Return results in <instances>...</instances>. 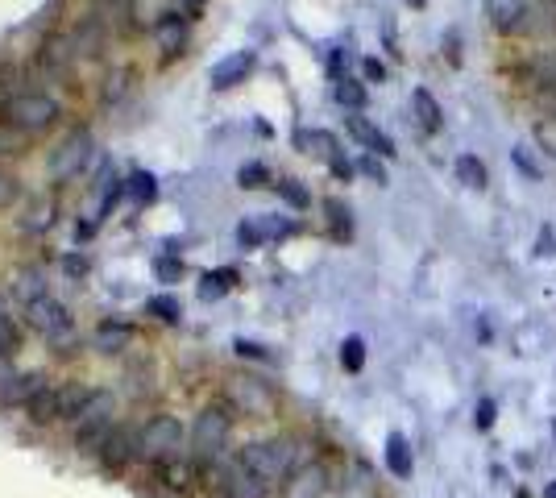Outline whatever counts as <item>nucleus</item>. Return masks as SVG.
<instances>
[{"mask_svg":"<svg viewBox=\"0 0 556 498\" xmlns=\"http://www.w3.org/2000/svg\"><path fill=\"white\" fill-rule=\"evenodd\" d=\"M241 461L266 482H287L295 469L312 465V453H308V440L270 436V440H249V445L241 449Z\"/></svg>","mask_w":556,"mask_h":498,"instance_id":"nucleus-1","label":"nucleus"},{"mask_svg":"<svg viewBox=\"0 0 556 498\" xmlns=\"http://www.w3.org/2000/svg\"><path fill=\"white\" fill-rule=\"evenodd\" d=\"M113 432H117V395L113 391H96V386H92L88 403H83V411L75 415V424H71L75 449L96 457Z\"/></svg>","mask_w":556,"mask_h":498,"instance_id":"nucleus-2","label":"nucleus"},{"mask_svg":"<svg viewBox=\"0 0 556 498\" xmlns=\"http://www.w3.org/2000/svg\"><path fill=\"white\" fill-rule=\"evenodd\" d=\"M5 121L13 133H25V137H38V133H50L54 125L63 121V104L59 96L50 92H17L9 104H5Z\"/></svg>","mask_w":556,"mask_h":498,"instance_id":"nucleus-3","label":"nucleus"},{"mask_svg":"<svg viewBox=\"0 0 556 498\" xmlns=\"http://www.w3.org/2000/svg\"><path fill=\"white\" fill-rule=\"evenodd\" d=\"M229 440H233V411H229L225 403H208V407H200L196 424H191V453L200 457L204 469L225 457Z\"/></svg>","mask_w":556,"mask_h":498,"instance_id":"nucleus-4","label":"nucleus"},{"mask_svg":"<svg viewBox=\"0 0 556 498\" xmlns=\"http://www.w3.org/2000/svg\"><path fill=\"white\" fill-rule=\"evenodd\" d=\"M92 158H96V137H92V129H71L63 142L50 150L46 175H50V183H71V179H79L83 171H88Z\"/></svg>","mask_w":556,"mask_h":498,"instance_id":"nucleus-5","label":"nucleus"},{"mask_svg":"<svg viewBox=\"0 0 556 498\" xmlns=\"http://www.w3.org/2000/svg\"><path fill=\"white\" fill-rule=\"evenodd\" d=\"M225 407L233 415H245V420H270V415L278 411V395H274L270 382L237 374V378L225 382Z\"/></svg>","mask_w":556,"mask_h":498,"instance_id":"nucleus-6","label":"nucleus"},{"mask_svg":"<svg viewBox=\"0 0 556 498\" xmlns=\"http://www.w3.org/2000/svg\"><path fill=\"white\" fill-rule=\"evenodd\" d=\"M183 445H191V432L175 420V415H154L142 424V461L158 465V461H175L183 457Z\"/></svg>","mask_w":556,"mask_h":498,"instance_id":"nucleus-7","label":"nucleus"},{"mask_svg":"<svg viewBox=\"0 0 556 498\" xmlns=\"http://www.w3.org/2000/svg\"><path fill=\"white\" fill-rule=\"evenodd\" d=\"M25 320H30V328L38 332L42 341H50V345H67L75 337L71 308H67L63 299H54V295H42L38 303H30V308H25Z\"/></svg>","mask_w":556,"mask_h":498,"instance_id":"nucleus-8","label":"nucleus"},{"mask_svg":"<svg viewBox=\"0 0 556 498\" xmlns=\"http://www.w3.org/2000/svg\"><path fill=\"white\" fill-rule=\"evenodd\" d=\"M208 474H212L220 498H266V494H270V482L258 478L241 457H233V461H229V457H220L216 469L208 465Z\"/></svg>","mask_w":556,"mask_h":498,"instance_id":"nucleus-9","label":"nucleus"},{"mask_svg":"<svg viewBox=\"0 0 556 498\" xmlns=\"http://www.w3.org/2000/svg\"><path fill=\"white\" fill-rule=\"evenodd\" d=\"M96 461L108 469V474H125L133 461H142V428L117 424V432L104 440V449L96 453Z\"/></svg>","mask_w":556,"mask_h":498,"instance_id":"nucleus-10","label":"nucleus"},{"mask_svg":"<svg viewBox=\"0 0 556 498\" xmlns=\"http://www.w3.org/2000/svg\"><path fill=\"white\" fill-rule=\"evenodd\" d=\"M486 9L498 34H527L540 25V0H486Z\"/></svg>","mask_w":556,"mask_h":498,"instance_id":"nucleus-11","label":"nucleus"},{"mask_svg":"<svg viewBox=\"0 0 556 498\" xmlns=\"http://www.w3.org/2000/svg\"><path fill=\"white\" fill-rule=\"evenodd\" d=\"M54 378H46V370H25V374H13L5 386H0V407H5V411H13V407H30L42 391H46V386H50Z\"/></svg>","mask_w":556,"mask_h":498,"instance_id":"nucleus-12","label":"nucleus"},{"mask_svg":"<svg viewBox=\"0 0 556 498\" xmlns=\"http://www.w3.org/2000/svg\"><path fill=\"white\" fill-rule=\"evenodd\" d=\"M150 34H154V46L162 50V59H175V54H183V46H187V34H191V21H187V17H179V13H171V9H166L162 17H154V25H150Z\"/></svg>","mask_w":556,"mask_h":498,"instance_id":"nucleus-13","label":"nucleus"},{"mask_svg":"<svg viewBox=\"0 0 556 498\" xmlns=\"http://www.w3.org/2000/svg\"><path fill=\"white\" fill-rule=\"evenodd\" d=\"M328 486H332L328 482V469L320 461H312V465L295 469V474L283 482V498H324Z\"/></svg>","mask_w":556,"mask_h":498,"instance_id":"nucleus-14","label":"nucleus"},{"mask_svg":"<svg viewBox=\"0 0 556 498\" xmlns=\"http://www.w3.org/2000/svg\"><path fill=\"white\" fill-rule=\"evenodd\" d=\"M254 67H258V54L254 50H237V54H229V59H220L212 67V88L229 92V88H237V83H245Z\"/></svg>","mask_w":556,"mask_h":498,"instance_id":"nucleus-15","label":"nucleus"},{"mask_svg":"<svg viewBox=\"0 0 556 498\" xmlns=\"http://www.w3.org/2000/svg\"><path fill=\"white\" fill-rule=\"evenodd\" d=\"M154 469V482L166 490V494H187L191 486H196V465H191L187 457H175V461H158V465H150Z\"/></svg>","mask_w":556,"mask_h":498,"instance_id":"nucleus-16","label":"nucleus"},{"mask_svg":"<svg viewBox=\"0 0 556 498\" xmlns=\"http://www.w3.org/2000/svg\"><path fill=\"white\" fill-rule=\"evenodd\" d=\"M42 295H50V291H46V270H42L38 262L17 266V270H13V299L30 308V303H38Z\"/></svg>","mask_w":556,"mask_h":498,"instance_id":"nucleus-17","label":"nucleus"},{"mask_svg":"<svg viewBox=\"0 0 556 498\" xmlns=\"http://www.w3.org/2000/svg\"><path fill=\"white\" fill-rule=\"evenodd\" d=\"M133 324H125V320H104L96 332H92V349L96 353H125L129 345H133Z\"/></svg>","mask_w":556,"mask_h":498,"instance_id":"nucleus-18","label":"nucleus"},{"mask_svg":"<svg viewBox=\"0 0 556 498\" xmlns=\"http://www.w3.org/2000/svg\"><path fill=\"white\" fill-rule=\"evenodd\" d=\"M345 129H349V137H353V142H361V146H366L370 154H386V158L395 154L391 137H386V133H382L374 121H366V117H349V121H345Z\"/></svg>","mask_w":556,"mask_h":498,"instance_id":"nucleus-19","label":"nucleus"},{"mask_svg":"<svg viewBox=\"0 0 556 498\" xmlns=\"http://www.w3.org/2000/svg\"><path fill=\"white\" fill-rule=\"evenodd\" d=\"M59 407H63V382H50L46 391L25 407V415H30V424L46 428V424H59Z\"/></svg>","mask_w":556,"mask_h":498,"instance_id":"nucleus-20","label":"nucleus"},{"mask_svg":"<svg viewBox=\"0 0 556 498\" xmlns=\"http://www.w3.org/2000/svg\"><path fill=\"white\" fill-rule=\"evenodd\" d=\"M38 59H42L46 71H59V75L71 71V67L79 63V59H75V46H71V34H54V38H46Z\"/></svg>","mask_w":556,"mask_h":498,"instance_id":"nucleus-21","label":"nucleus"},{"mask_svg":"<svg viewBox=\"0 0 556 498\" xmlns=\"http://www.w3.org/2000/svg\"><path fill=\"white\" fill-rule=\"evenodd\" d=\"M295 225H287V220H245V225L237 229V237H241V245H262V241H270V237H283V233H291Z\"/></svg>","mask_w":556,"mask_h":498,"instance_id":"nucleus-22","label":"nucleus"},{"mask_svg":"<svg viewBox=\"0 0 556 498\" xmlns=\"http://www.w3.org/2000/svg\"><path fill=\"white\" fill-rule=\"evenodd\" d=\"M378 494V482H374V474L361 461H353L349 465V474H345V482H341V498H374Z\"/></svg>","mask_w":556,"mask_h":498,"instance_id":"nucleus-23","label":"nucleus"},{"mask_svg":"<svg viewBox=\"0 0 556 498\" xmlns=\"http://www.w3.org/2000/svg\"><path fill=\"white\" fill-rule=\"evenodd\" d=\"M386 469H391L395 478H411V445L403 432L386 436Z\"/></svg>","mask_w":556,"mask_h":498,"instance_id":"nucleus-24","label":"nucleus"},{"mask_svg":"<svg viewBox=\"0 0 556 498\" xmlns=\"http://www.w3.org/2000/svg\"><path fill=\"white\" fill-rule=\"evenodd\" d=\"M411 104H415V117H420V129H424V133H436V129L444 125V121H440V104H436V96H432L428 88H415Z\"/></svg>","mask_w":556,"mask_h":498,"instance_id":"nucleus-25","label":"nucleus"},{"mask_svg":"<svg viewBox=\"0 0 556 498\" xmlns=\"http://www.w3.org/2000/svg\"><path fill=\"white\" fill-rule=\"evenodd\" d=\"M527 79H532L540 92H556V46L536 54V63L527 67Z\"/></svg>","mask_w":556,"mask_h":498,"instance_id":"nucleus-26","label":"nucleus"},{"mask_svg":"<svg viewBox=\"0 0 556 498\" xmlns=\"http://www.w3.org/2000/svg\"><path fill=\"white\" fill-rule=\"evenodd\" d=\"M453 171H457V179H461L465 187H474V191H482V187L490 183L486 162H482V158H474V154H461V158L453 162Z\"/></svg>","mask_w":556,"mask_h":498,"instance_id":"nucleus-27","label":"nucleus"},{"mask_svg":"<svg viewBox=\"0 0 556 498\" xmlns=\"http://www.w3.org/2000/svg\"><path fill=\"white\" fill-rule=\"evenodd\" d=\"M237 287V270H208L204 274V283H200V295L204 299H220V295H225V291H233Z\"/></svg>","mask_w":556,"mask_h":498,"instance_id":"nucleus-28","label":"nucleus"},{"mask_svg":"<svg viewBox=\"0 0 556 498\" xmlns=\"http://www.w3.org/2000/svg\"><path fill=\"white\" fill-rule=\"evenodd\" d=\"M146 312L158 316V320H166V324H175V320L183 316V308H179V299H175V295H154V299L146 303Z\"/></svg>","mask_w":556,"mask_h":498,"instance_id":"nucleus-29","label":"nucleus"},{"mask_svg":"<svg viewBox=\"0 0 556 498\" xmlns=\"http://www.w3.org/2000/svg\"><path fill=\"white\" fill-rule=\"evenodd\" d=\"M274 187H278V196H283V200H287L291 208H308V204H312V196H308V187H303L299 179H278Z\"/></svg>","mask_w":556,"mask_h":498,"instance_id":"nucleus-30","label":"nucleus"},{"mask_svg":"<svg viewBox=\"0 0 556 498\" xmlns=\"http://www.w3.org/2000/svg\"><path fill=\"white\" fill-rule=\"evenodd\" d=\"M341 366H345L349 374H357L361 366H366V341H361V337H349V341L341 345Z\"/></svg>","mask_w":556,"mask_h":498,"instance_id":"nucleus-31","label":"nucleus"},{"mask_svg":"<svg viewBox=\"0 0 556 498\" xmlns=\"http://www.w3.org/2000/svg\"><path fill=\"white\" fill-rule=\"evenodd\" d=\"M125 191H129V196H133V204H150L154 200V175H146V171H137L129 183H125Z\"/></svg>","mask_w":556,"mask_h":498,"instance_id":"nucleus-32","label":"nucleus"},{"mask_svg":"<svg viewBox=\"0 0 556 498\" xmlns=\"http://www.w3.org/2000/svg\"><path fill=\"white\" fill-rule=\"evenodd\" d=\"M299 146L312 150V154H324V158H337V142H332V133H299Z\"/></svg>","mask_w":556,"mask_h":498,"instance_id":"nucleus-33","label":"nucleus"},{"mask_svg":"<svg viewBox=\"0 0 556 498\" xmlns=\"http://www.w3.org/2000/svg\"><path fill=\"white\" fill-rule=\"evenodd\" d=\"M125 13H129V0H92V17H96L100 25L117 21V17H125Z\"/></svg>","mask_w":556,"mask_h":498,"instance_id":"nucleus-34","label":"nucleus"},{"mask_svg":"<svg viewBox=\"0 0 556 498\" xmlns=\"http://www.w3.org/2000/svg\"><path fill=\"white\" fill-rule=\"evenodd\" d=\"M337 100L345 108H361V104H366V88H361L357 79H337Z\"/></svg>","mask_w":556,"mask_h":498,"instance_id":"nucleus-35","label":"nucleus"},{"mask_svg":"<svg viewBox=\"0 0 556 498\" xmlns=\"http://www.w3.org/2000/svg\"><path fill=\"white\" fill-rule=\"evenodd\" d=\"M154 274H158V283H179L183 262L175 254H162V258H154Z\"/></svg>","mask_w":556,"mask_h":498,"instance_id":"nucleus-36","label":"nucleus"},{"mask_svg":"<svg viewBox=\"0 0 556 498\" xmlns=\"http://www.w3.org/2000/svg\"><path fill=\"white\" fill-rule=\"evenodd\" d=\"M54 225V204L46 200V204H34V212H30V220H25V229L30 233H42V229H50Z\"/></svg>","mask_w":556,"mask_h":498,"instance_id":"nucleus-37","label":"nucleus"},{"mask_svg":"<svg viewBox=\"0 0 556 498\" xmlns=\"http://www.w3.org/2000/svg\"><path fill=\"white\" fill-rule=\"evenodd\" d=\"M21 349V328L9 320V324H0V357H13Z\"/></svg>","mask_w":556,"mask_h":498,"instance_id":"nucleus-38","label":"nucleus"},{"mask_svg":"<svg viewBox=\"0 0 556 498\" xmlns=\"http://www.w3.org/2000/svg\"><path fill=\"white\" fill-rule=\"evenodd\" d=\"M125 83H129V71H125V67L108 71V79H104V100H117V96L125 92Z\"/></svg>","mask_w":556,"mask_h":498,"instance_id":"nucleus-39","label":"nucleus"},{"mask_svg":"<svg viewBox=\"0 0 556 498\" xmlns=\"http://www.w3.org/2000/svg\"><path fill=\"white\" fill-rule=\"evenodd\" d=\"M241 187H262L266 183V166L262 162H249V166H241Z\"/></svg>","mask_w":556,"mask_h":498,"instance_id":"nucleus-40","label":"nucleus"},{"mask_svg":"<svg viewBox=\"0 0 556 498\" xmlns=\"http://www.w3.org/2000/svg\"><path fill=\"white\" fill-rule=\"evenodd\" d=\"M204 5H208V0H171V13H179V17H200L204 13Z\"/></svg>","mask_w":556,"mask_h":498,"instance_id":"nucleus-41","label":"nucleus"},{"mask_svg":"<svg viewBox=\"0 0 556 498\" xmlns=\"http://www.w3.org/2000/svg\"><path fill=\"white\" fill-rule=\"evenodd\" d=\"M328 212H332V220H337V233H349V220H345L349 212H345V208H341L337 200H332V204H328Z\"/></svg>","mask_w":556,"mask_h":498,"instance_id":"nucleus-42","label":"nucleus"},{"mask_svg":"<svg viewBox=\"0 0 556 498\" xmlns=\"http://www.w3.org/2000/svg\"><path fill=\"white\" fill-rule=\"evenodd\" d=\"M490 424H494V403L482 399V403H478V428H490Z\"/></svg>","mask_w":556,"mask_h":498,"instance_id":"nucleus-43","label":"nucleus"},{"mask_svg":"<svg viewBox=\"0 0 556 498\" xmlns=\"http://www.w3.org/2000/svg\"><path fill=\"white\" fill-rule=\"evenodd\" d=\"M233 349H237L241 357H266V349H262V345H254V341H237Z\"/></svg>","mask_w":556,"mask_h":498,"instance_id":"nucleus-44","label":"nucleus"},{"mask_svg":"<svg viewBox=\"0 0 556 498\" xmlns=\"http://www.w3.org/2000/svg\"><path fill=\"white\" fill-rule=\"evenodd\" d=\"M540 142L548 146V154H556V125H540Z\"/></svg>","mask_w":556,"mask_h":498,"instance_id":"nucleus-45","label":"nucleus"},{"mask_svg":"<svg viewBox=\"0 0 556 498\" xmlns=\"http://www.w3.org/2000/svg\"><path fill=\"white\" fill-rule=\"evenodd\" d=\"M67 274H79V279H83V274H88V262H83V258H67Z\"/></svg>","mask_w":556,"mask_h":498,"instance_id":"nucleus-46","label":"nucleus"},{"mask_svg":"<svg viewBox=\"0 0 556 498\" xmlns=\"http://www.w3.org/2000/svg\"><path fill=\"white\" fill-rule=\"evenodd\" d=\"M382 75H386V67L378 59H366V79H382Z\"/></svg>","mask_w":556,"mask_h":498,"instance_id":"nucleus-47","label":"nucleus"},{"mask_svg":"<svg viewBox=\"0 0 556 498\" xmlns=\"http://www.w3.org/2000/svg\"><path fill=\"white\" fill-rule=\"evenodd\" d=\"M361 171H366V175H374V179H378V183H382V179H386V175H382V166H378V162H374V158H366V162H361Z\"/></svg>","mask_w":556,"mask_h":498,"instance_id":"nucleus-48","label":"nucleus"},{"mask_svg":"<svg viewBox=\"0 0 556 498\" xmlns=\"http://www.w3.org/2000/svg\"><path fill=\"white\" fill-rule=\"evenodd\" d=\"M515 166H523V171H527V175H536V162H532V158H527V154H519V150H515Z\"/></svg>","mask_w":556,"mask_h":498,"instance_id":"nucleus-49","label":"nucleus"},{"mask_svg":"<svg viewBox=\"0 0 556 498\" xmlns=\"http://www.w3.org/2000/svg\"><path fill=\"white\" fill-rule=\"evenodd\" d=\"M9 320H13V316H9V299L0 295V324H9Z\"/></svg>","mask_w":556,"mask_h":498,"instance_id":"nucleus-50","label":"nucleus"},{"mask_svg":"<svg viewBox=\"0 0 556 498\" xmlns=\"http://www.w3.org/2000/svg\"><path fill=\"white\" fill-rule=\"evenodd\" d=\"M544 498H556V482H548V486H544Z\"/></svg>","mask_w":556,"mask_h":498,"instance_id":"nucleus-51","label":"nucleus"},{"mask_svg":"<svg viewBox=\"0 0 556 498\" xmlns=\"http://www.w3.org/2000/svg\"><path fill=\"white\" fill-rule=\"evenodd\" d=\"M407 5H424V0H407Z\"/></svg>","mask_w":556,"mask_h":498,"instance_id":"nucleus-52","label":"nucleus"}]
</instances>
